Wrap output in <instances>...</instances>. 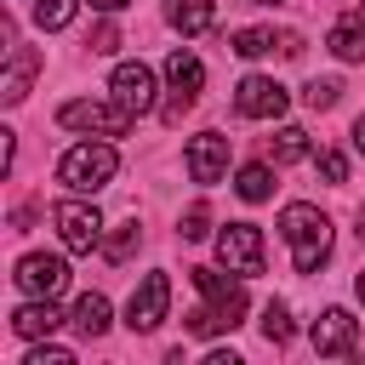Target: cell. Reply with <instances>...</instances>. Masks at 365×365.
Returning <instances> with one entry per match:
<instances>
[{
	"label": "cell",
	"instance_id": "1",
	"mask_svg": "<svg viewBox=\"0 0 365 365\" xmlns=\"http://www.w3.org/2000/svg\"><path fill=\"white\" fill-rule=\"evenodd\" d=\"M188 279L200 285L205 308H194V314L182 319V331H188V336H217V331H234V325H240V314H245V285H240V279H222L217 268H194Z\"/></svg>",
	"mask_w": 365,
	"mask_h": 365
},
{
	"label": "cell",
	"instance_id": "2",
	"mask_svg": "<svg viewBox=\"0 0 365 365\" xmlns=\"http://www.w3.org/2000/svg\"><path fill=\"white\" fill-rule=\"evenodd\" d=\"M279 234H285V245H291L297 274H319V262L331 257V222H325V211L297 200V205L279 211Z\"/></svg>",
	"mask_w": 365,
	"mask_h": 365
},
{
	"label": "cell",
	"instance_id": "3",
	"mask_svg": "<svg viewBox=\"0 0 365 365\" xmlns=\"http://www.w3.org/2000/svg\"><path fill=\"white\" fill-rule=\"evenodd\" d=\"M114 171H120V154H114L108 143H74V148L57 160V182L74 188V194H91V188L114 182Z\"/></svg>",
	"mask_w": 365,
	"mask_h": 365
},
{
	"label": "cell",
	"instance_id": "4",
	"mask_svg": "<svg viewBox=\"0 0 365 365\" xmlns=\"http://www.w3.org/2000/svg\"><path fill=\"white\" fill-rule=\"evenodd\" d=\"M131 120H137V114H131L125 103H86V97H74V103L57 108V125H68V131H97V137H125Z\"/></svg>",
	"mask_w": 365,
	"mask_h": 365
},
{
	"label": "cell",
	"instance_id": "5",
	"mask_svg": "<svg viewBox=\"0 0 365 365\" xmlns=\"http://www.w3.org/2000/svg\"><path fill=\"white\" fill-rule=\"evenodd\" d=\"M217 257H222L228 274H240V279L262 274V234H257V222H228V228L217 234Z\"/></svg>",
	"mask_w": 365,
	"mask_h": 365
},
{
	"label": "cell",
	"instance_id": "6",
	"mask_svg": "<svg viewBox=\"0 0 365 365\" xmlns=\"http://www.w3.org/2000/svg\"><path fill=\"white\" fill-rule=\"evenodd\" d=\"M234 108H240L245 120H279V114H285V86L268 80V74H245V80L234 86Z\"/></svg>",
	"mask_w": 365,
	"mask_h": 365
},
{
	"label": "cell",
	"instance_id": "7",
	"mask_svg": "<svg viewBox=\"0 0 365 365\" xmlns=\"http://www.w3.org/2000/svg\"><path fill=\"white\" fill-rule=\"evenodd\" d=\"M165 308H171V279H165V274H143V285H137L131 302H125V325H131V331H154V325L165 319Z\"/></svg>",
	"mask_w": 365,
	"mask_h": 365
},
{
	"label": "cell",
	"instance_id": "8",
	"mask_svg": "<svg viewBox=\"0 0 365 365\" xmlns=\"http://www.w3.org/2000/svg\"><path fill=\"white\" fill-rule=\"evenodd\" d=\"M17 291H29V297H57L63 285H68V268H63V257H46V251H34V257H23L17 262Z\"/></svg>",
	"mask_w": 365,
	"mask_h": 365
},
{
	"label": "cell",
	"instance_id": "9",
	"mask_svg": "<svg viewBox=\"0 0 365 365\" xmlns=\"http://www.w3.org/2000/svg\"><path fill=\"white\" fill-rule=\"evenodd\" d=\"M108 86H114V103H125L131 114H154V68L148 63H120Z\"/></svg>",
	"mask_w": 365,
	"mask_h": 365
},
{
	"label": "cell",
	"instance_id": "10",
	"mask_svg": "<svg viewBox=\"0 0 365 365\" xmlns=\"http://www.w3.org/2000/svg\"><path fill=\"white\" fill-rule=\"evenodd\" d=\"M51 217H57V234H63V245H68V251H91V245L103 240V217H97L91 205H74V200H63Z\"/></svg>",
	"mask_w": 365,
	"mask_h": 365
},
{
	"label": "cell",
	"instance_id": "11",
	"mask_svg": "<svg viewBox=\"0 0 365 365\" xmlns=\"http://www.w3.org/2000/svg\"><path fill=\"white\" fill-rule=\"evenodd\" d=\"M222 165H228V137H222V131H200V137L188 143V177H194V182H217Z\"/></svg>",
	"mask_w": 365,
	"mask_h": 365
},
{
	"label": "cell",
	"instance_id": "12",
	"mask_svg": "<svg viewBox=\"0 0 365 365\" xmlns=\"http://www.w3.org/2000/svg\"><path fill=\"white\" fill-rule=\"evenodd\" d=\"M354 336H359V319L348 308H325L314 319V348L319 354H354Z\"/></svg>",
	"mask_w": 365,
	"mask_h": 365
},
{
	"label": "cell",
	"instance_id": "13",
	"mask_svg": "<svg viewBox=\"0 0 365 365\" xmlns=\"http://www.w3.org/2000/svg\"><path fill=\"white\" fill-rule=\"evenodd\" d=\"M34 74H40V51H34V46H11V68H6V91H0V97H6V103H23Z\"/></svg>",
	"mask_w": 365,
	"mask_h": 365
},
{
	"label": "cell",
	"instance_id": "14",
	"mask_svg": "<svg viewBox=\"0 0 365 365\" xmlns=\"http://www.w3.org/2000/svg\"><path fill=\"white\" fill-rule=\"evenodd\" d=\"M165 80H171V91H177V97H200L205 68H200V57H194V51H182V46H177V51L165 57Z\"/></svg>",
	"mask_w": 365,
	"mask_h": 365
},
{
	"label": "cell",
	"instance_id": "15",
	"mask_svg": "<svg viewBox=\"0 0 365 365\" xmlns=\"http://www.w3.org/2000/svg\"><path fill=\"white\" fill-rule=\"evenodd\" d=\"M57 325H63V314L51 308V297H46V302H23V308L11 314V331H17V336H51Z\"/></svg>",
	"mask_w": 365,
	"mask_h": 365
},
{
	"label": "cell",
	"instance_id": "16",
	"mask_svg": "<svg viewBox=\"0 0 365 365\" xmlns=\"http://www.w3.org/2000/svg\"><path fill=\"white\" fill-rule=\"evenodd\" d=\"M165 17H171V29H182V34H205L211 17H217V6H211V0H165Z\"/></svg>",
	"mask_w": 365,
	"mask_h": 365
},
{
	"label": "cell",
	"instance_id": "17",
	"mask_svg": "<svg viewBox=\"0 0 365 365\" xmlns=\"http://www.w3.org/2000/svg\"><path fill=\"white\" fill-rule=\"evenodd\" d=\"M331 51H336L342 63H365V23H359V17H342V23L331 29Z\"/></svg>",
	"mask_w": 365,
	"mask_h": 365
},
{
	"label": "cell",
	"instance_id": "18",
	"mask_svg": "<svg viewBox=\"0 0 365 365\" xmlns=\"http://www.w3.org/2000/svg\"><path fill=\"white\" fill-rule=\"evenodd\" d=\"M74 325H80L86 336H103V331H108V297L86 291V297L74 302Z\"/></svg>",
	"mask_w": 365,
	"mask_h": 365
},
{
	"label": "cell",
	"instance_id": "19",
	"mask_svg": "<svg viewBox=\"0 0 365 365\" xmlns=\"http://www.w3.org/2000/svg\"><path fill=\"white\" fill-rule=\"evenodd\" d=\"M274 46H285V34H274V29H240L234 34V51L240 57H268Z\"/></svg>",
	"mask_w": 365,
	"mask_h": 365
},
{
	"label": "cell",
	"instance_id": "20",
	"mask_svg": "<svg viewBox=\"0 0 365 365\" xmlns=\"http://www.w3.org/2000/svg\"><path fill=\"white\" fill-rule=\"evenodd\" d=\"M268 154H274V165H285V160H302V154H308V131H302V125H285V131L268 143Z\"/></svg>",
	"mask_w": 365,
	"mask_h": 365
},
{
	"label": "cell",
	"instance_id": "21",
	"mask_svg": "<svg viewBox=\"0 0 365 365\" xmlns=\"http://www.w3.org/2000/svg\"><path fill=\"white\" fill-rule=\"evenodd\" d=\"M234 188H240V200H251V205H257V200H268V194H274V171H268V165H245Z\"/></svg>",
	"mask_w": 365,
	"mask_h": 365
},
{
	"label": "cell",
	"instance_id": "22",
	"mask_svg": "<svg viewBox=\"0 0 365 365\" xmlns=\"http://www.w3.org/2000/svg\"><path fill=\"white\" fill-rule=\"evenodd\" d=\"M262 336H268L274 348L291 342V308H285V302H268V308H262Z\"/></svg>",
	"mask_w": 365,
	"mask_h": 365
},
{
	"label": "cell",
	"instance_id": "23",
	"mask_svg": "<svg viewBox=\"0 0 365 365\" xmlns=\"http://www.w3.org/2000/svg\"><path fill=\"white\" fill-rule=\"evenodd\" d=\"M34 23L40 29H68L74 23V0H34Z\"/></svg>",
	"mask_w": 365,
	"mask_h": 365
},
{
	"label": "cell",
	"instance_id": "24",
	"mask_svg": "<svg viewBox=\"0 0 365 365\" xmlns=\"http://www.w3.org/2000/svg\"><path fill=\"white\" fill-rule=\"evenodd\" d=\"M103 251H108V262H125V257H131V251H137V222H125V228H114V234H108V245H103Z\"/></svg>",
	"mask_w": 365,
	"mask_h": 365
},
{
	"label": "cell",
	"instance_id": "25",
	"mask_svg": "<svg viewBox=\"0 0 365 365\" xmlns=\"http://www.w3.org/2000/svg\"><path fill=\"white\" fill-rule=\"evenodd\" d=\"M205 222H211V211H205V200H194V205L182 211V228H177V234H182V240H205Z\"/></svg>",
	"mask_w": 365,
	"mask_h": 365
},
{
	"label": "cell",
	"instance_id": "26",
	"mask_svg": "<svg viewBox=\"0 0 365 365\" xmlns=\"http://www.w3.org/2000/svg\"><path fill=\"white\" fill-rule=\"evenodd\" d=\"M336 91H342L336 80H308V91H302V97H308V108H331V103H336Z\"/></svg>",
	"mask_w": 365,
	"mask_h": 365
},
{
	"label": "cell",
	"instance_id": "27",
	"mask_svg": "<svg viewBox=\"0 0 365 365\" xmlns=\"http://www.w3.org/2000/svg\"><path fill=\"white\" fill-rule=\"evenodd\" d=\"M319 171H325V182H348V160H342L336 148H325V154H319Z\"/></svg>",
	"mask_w": 365,
	"mask_h": 365
},
{
	"label": "cell",
	"instance_id": "28",
	"mask_svg": "<svg viewBox=\"0 0 365 365\" xmlns=\"http://www.w3.org/2000/svg\"><path fill=\"white\" fill-rule=\"evenodd\" d=\"M23 365H74V354H68V348H34Z\"/></svg>",
	"mask_w": 365,
	"mask_h": 365
},
{
	"label": "cell",
	"instance_id": "29",
	"mask_svg": "<svg viewBox=\"0 0 365 365\" xmlns=\"http://www.w3.org/2000/svg\"><path fill=\"white\" fill-rule=\"evenodd\" d=\"M114 46H120V29H114V23H103V29L91 34V51H97V57H108Z\"/></svg>",
	"mask_w": 365,
	"mask_h": 365
},
{
	"label": "cell",
	"instance_id": "30",
	"mask_svg": "<svg viewBox=\"0 0 365 365\" xmlns=\"http://www.w3.org/2000/svg\"><path fill=\"white\" fill-rule=\"evenodd\" d=\"M354 148H359V154H365V114H359V120H354Z\"/></svg>",
	"mask_w": 365,
	"mask_h": 365
},
{
	"label": "cell",
	"instance_id": "31",
	"mask_svg": "<svg viewBox=\"0 0 365 365\" xmlns=\"http://www.w3.org/2000/svg\"><path fill=\"white\" fill-rule=\"evenodd\" d=\"M97 11H120V6H131V0H91Z\"/></svg>",
	"mask_w": 365,
	"mask_h": 365
},
{
	"label": "cell",
	"instance_id": "32",
	"mask_svg": "<svg viewBox=\"0 0 365 365\" xmlns=\"http://www.w3.org/2000/svg\"><path fill=\"white\" fill-rule=\"evenodd\" d=\"M354 291H359V302H365V274H359V279H354Z\"/></svg>",
	"mask_w": 365,
	"mask_h": 365
},
{
	"label": "cell",
	"instance_id": "33",
	"mask_svg": "<svg viewBox=\"0 0 365 365\" xmlns=\"http://www.w3.org/2000/svg\"><path fill=\"white\" fill-rule=\"evenodd\" d=\"M354 17H359V23H365V6H359V11H354Z\"/></svg>",
	"mask_w": 365,
	"mask_h": 365
},
{
	"label": "cell",
	"instance_id": "34",
	"mask_svg": "<svg viewBox=\"0 0 365 365\" xmlns=\"http://www.w3.org/2000/svg\"><path fill=\"white\" fill-rule=\"evenodd\" d=\"M257 6H268V0H257Z\"/></svg>",
	"mask_w": 365,
	"mask_h": 365
}]
</instances>
